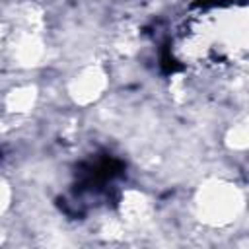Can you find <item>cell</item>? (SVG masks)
<instances>
[{
  "label": "cell",
  "mask_w": 249,
  "mask_h": 249,
  "mask_svg": "<svg viewBox=\"0 0 249 249\" xmlns=\"http://www.w3.org/2000/svg\"><path fill=\"white\" fill-rule=\"evenodd\" d=\"M196 206L206 222L220 226L230 222L237 214L239 198L231 185H210L208 189L200 191Z\"/></svg>",
  "instance_id": "obj_1"
}]
</instances>
